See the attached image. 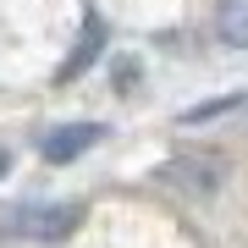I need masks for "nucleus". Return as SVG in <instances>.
<instances>
[{
  "instance_id": "obj_4",
  "label": "nucleus",
  "mask_w": 248,
  "mask_h": 248,
  "mask_svg": "<svg viewBox=\"0 0 248 248\" xmlns=\"http://www.w3.org/2000/svg\"><path fill=\"white\" fill-rule=\"evenodd\" d=\"M99 45H105V28H99V22H89V28H83V39H78V50L66 55L61 78H78V72L89 66V55H99Z\"/></svg>"
},
{
  "instance_id": "obj_3",
  "label": "nucleus",
  "mask_w": 248,
  "mask_h": 248,
  "mask_svg": "<svg viewBox=\"0 0 248 248\" xmlns=\"http://www.w3.org/2000/svg\"><path fill=\"white\" fill-rule=\"evenodd\" d=\"M221 39L232 50H248V0H221Z\"/></svg>"
},
{
  "instance_id": "obj_1",
  "label": "nucleus",
  "mask_w": 248,
  "mask_h": 248,
  "mask_svg": "<svg viewBox=\"0 0 248 248\" xmlns=\"http://www.w3.org/2000/svg\"><path fill=\"white\" fill-rule=\"evenodd\" d=\"M78 204H50V199H17L0 210V232L22 243H61L78 232Z\"/></svg>"
},
{
  "instance_id": "obj_2",
  "label": "nucleus",
  "mask_w": 248,
  "mask_h": 248,
  "mask_svg": "<svg viewBox=\"0 0 248 248\" xmlns=\"http://www.w3.org/2000/svg\"><path fill=\"white\" fill-rule=\"evenodd\" d=\"M99 138H105V127H99V122H66V127H50V133H45L39 155H45L50 166H66V160H78L83 149H94Z\"/></svg>"
},
{
  "instance_id": "obj_5",
  "label": "nucleus",
  "mask_w": 248,
  "mask_h": 248,
  "mask_svg": "<svg viewBox=\"0 0 248 248\" xmlns=\"http://www.w3.org/2000/svg\"><path fill=\"white\" fill-rule=\"evenodd\" d=\"M6 171H11V155H6V149H0V177H6Z\"/></svg>"
}]
</instances>
